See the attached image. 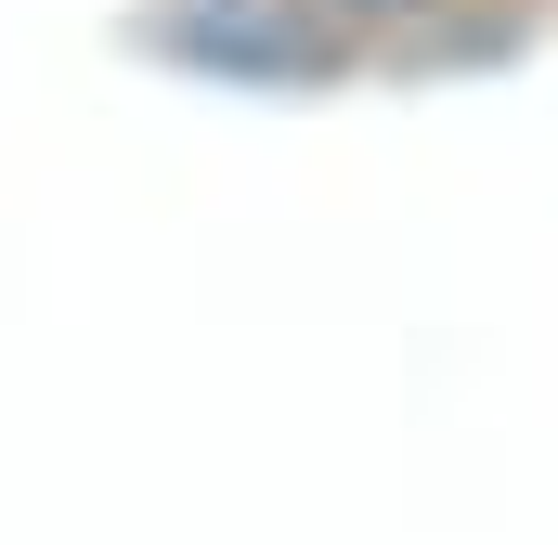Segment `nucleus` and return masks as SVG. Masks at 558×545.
Masks as SVG:
<instances>
[{
    "instance_id": "1",
    "label": "nucleus",
    "mask_w": 558,
    "mask_h": 545,
    "mask_svg": "<svg viewBox=\"0 0 558 545\" xmlns=\"http://www.w3.org/2000/svg\"><path fill=\"white\" fill-rule=\"evenodd\" d=\"M312 13H351V26H390V13H428V0H312Z\"/></svg>"
}]
</instances>
